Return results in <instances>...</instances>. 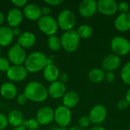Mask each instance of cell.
Listing matches in <instances>:
<instances>
[{
  "label": "cell",
  "instance_id": "obj_42",
  "mask_svg": "<svg viewBox=\"0 0 130 130\" xmlns=\"http://www.w3.org/2000/svg\"><path fill=\"white\" fill-rule=\"evenodd\" d=\"M125 100L127 101L128 104L130 106V88L127 91V92L126 94V98H125Z\"/></svg>",
  "mask_w": 130,
  "mask_h": 130
},
{
  "label": "cell",
  "instance_id": "obj_11",
  "mask_svg": "<svg viewBox=\"0 0 130 130\" xmlns=\"http://www.w3.org/2000/svg\"><path fill=\"white\" fill-rule=\"evenodd\" d=\"M98 11L104 15H113L118 11V3L115 0H100L98 2Z\"/></svg>",
  "mask_w": 130,
  "mask_h": 130
},
{
  "label": "cell",
  "instance_id": "obj_47",
  "mask_svg": "<svg viewBox=\"0 0 130 130\" xmlns=\"http://www.w3.org/2000/svg\"><path fill=\"white\" fill-rule=\"evenodd\" d=\"M13 130H27L24 127H23L22 126H18V127H16V128H14Z\"/></svg>",
  "mask_w": 130,
  "mask_h": 130
},
{
  "label": "cell",
  "instance_id": "obj_17",
  "mask_svg": "<svg viewBox=\"0 0 130 130\" xmlns=\"http://www.w3.org/2000/svg\"><path fill=\"white\" fill-rule=\"evenodd\" d=\"M115 28L120 32H126L130 30V13L120 14L114 21Z\"/></svg>",
  "mask_w": 130,
  "mask_h": 130
},
{
  "label": "cell",
  "instance_id": "obj_40",
  "mask_svg": "<svg viewBox=\"0 0 130 130\" xmlns=\"http://www.w3.org/2000/svg\"><path fill=\"white\" fill-rule=\"evenodd\" d=\"M50 8L48 6H44L43 8H41V14L42 16H49L50 14Z\"/></svg>",
  "mask_w": 130,
  "mask_h": 130
},
{
  "label": "cell",
  "instance_id": "obj_7",
  "mask_svg": "<svg viewBox=\"0 0 130 130\" xmlns=\"http://www.w3.org/2000/svg\"><path fill=\"white\" fill-rule=\"evenodd\" d=\"M54 120L59 126L66 128L70 124L72 120L70 109L63 105L58 107L54 111Z\"/></svg>",
  "mask_w": 130,
  "mask_h": 130
},
{
  "label": "cell",
  "instance_id": "obj_4",
  "mask_svg": "<svg viewBox=\"0 0 130 130\" xmlns=\"http://www.w3.org/2000/svg\"><path fill=\"white\" fill-rule=\"evenodd\" d=\"M110 48L113 54L118 56H126L130 52V42L123 37L116 36L110 42Z\"/></svg>",
  "mask_w": 130,
  "mask_h": 130
},
{
  "label": "cell",
  "instance_id": "obj_21",
  "mask_svg": "<svg viewBox=\"0 0 130 130\" xmlns=\"http://www.w3.org/2000/svg\"><path fill=\"white\" fill-rule=\"evenodd\" d=\"M18 90L16 86L11 82H5L2 85L0 88L1 95L8 100H11L16 98Z\"/></svg>",
  "mask_w": 130,
  "mask_h": 130
},
{
  "label": "cell",
  "instance_id": "obj_20",
  "mask_svg": "<svg viewBox=\"0 0 130 130\" xmlns=\"http://www.w3.org/2000/svg\"><path fill=\"white\" fill-rule=\"evenodd\" d=\"M59 70L56 66L53 63H49L43 69V77L44 78L50 82H54L59 79Z\"/></svg>",
  "mask_w": 130,
  "mask_h": 130
},
{
  "label": "cell",
  "instance_id": "obj_8",
  "mask_svg": "<svg viewBox=\"0 0 130 130\" xmlns=\"http://www.w3.org/2000/svg\"><path fill=\"white\" fill-rule=\"evenodd\" d=\"M8 61H10L13 65L19 66L24 63L27 55L24 49L16 43L9 49L8 52Z\"/></svg>",
  "mask_w": 130,
  "mask_h": 130
},
{
  "label": "cell",
  "instance_id": "obj_44",
  "mask_svg": "<svg viewBox=\"0 0 130 130\" xmlns=\"http://www.w3.org/2000/svg\"><path fill=\"white\" fill-rule=\"evenodd\" d=\"M4 21H5V16L3 14V13L0 11V25L4 22Z\"/></svg>",
  "mask_w": 130,
  "mask_h": 130
},
{
  "label": "cell",
  "instance_id": "obj_5",
  "mask_svg": "<svg viewBox=\"0 0 130 130\" xmlns=\"http://www.w3.org/2000/svg\"><path fill=\"white\" fill-rule=\"evenodd\" d=\"M39 29L46 35L50 37L55 35L58 30L57 21L52 16H42L38 20Z\"/></svg>",
  "mask_w": 130,
  "mask_h": 130
},
{
  "label": "cell",
  "instance_id": "obj_26",
  "mask_svg": "<svg viewBox=\"0 0 130 130\" xmlns=\"http://www.w3.org/2000/svg\"><path fill=\"white\" fill-rule=\"evenodd\" d=\"M77 33L80 38L82 39H88L90 38L93 35V29L91 26L88 24H82L78 27L77 29Z\"/></svg>",
  "mask_w": 130,
  "mask_h": 130
},
{
  "label": "cell",
  "instance_id": "obj_24",
  "mask_svg": "<svg viewBox=\"0 0 130 130\" xmlns=\"http://www.w3.org/2000/svg\"><path fill=\"white\" fill-rule=\"evenodd\" d=\"M8 123L14 126V127H18V126H21V124H22V122L24 120V118H23V114L22 113L18 110H11L8 116Z\"/></svg>",
  "mask_w": 130,
  "mask_h": 130
},
{
  "label": "cell",
  "instance_id": "obj_48",
  "mask_svg": "<svg viewBox=\"0 0 130 130\" xmlns=\"http://www.w3.org/2000/svg\"><path fill=\"white\" fill-rule=\"evenodd\" d=\"M0 55H1V48H0Z\"/></svg>",
  "mask_w": 130,
  "mask_h": 130
},
{
  "label": "cell",
  "instance_id": "obj_25",
  "mask_svg": "<svg viewBox=\"0 0 130 130\" xmlns=\"http://www.w3.org/2000/svg\"><path fill=\"white\" fill-rule=\"evenodd\" d=\"M105 72L101 69H94L88 73L89 80L93 83H100L104 80Z\"/></svg>",
  "mask_w": 130,
  "mask_h": 130
},
{
  "label": "cell",
  "instance_id": "obj_27",
  "mask_svg": "<svg viewBox=\"0 0 130 130\" xmlns=\"http://www.w3.org/2000/svg\"><path fill=\"white\" fill-rule=\"evenodd\" d=\"M47 45L49 49H50L51 50L58 51L62 47L61 39L56 35L50 36L47 40Z\"/></svg>",
  "mask_w": 130,
  "mask_h": 130
},
{
  "label": "cell",
  "instance_id": "obj_36",
  "mask_svg": "<svg viewBox=\"0 0 130 130\" xmlns=\"http://www.w3.org/2000/svg\"><path fill=\"white\" fill-rule=\"evenodd\" d=\"M28 100H27V97L25 96L24 94H21L18 96H17V102L21 105L24 104Z\"/></svg>",
  "mask_w": 130,
  "mask_h": 130
},
{
  "label": "cell",
  "instance_id": "obj_29",
  "mask_svg": "<svg viewBox=\"0 0 130 130\" xmlns=\"http://www.w3.org/2000/svg\"><path fill=\"white\" fill-rule=\"evenodd\" d=\"M39 123L36 119H29V120H24L22 122L21 126L23 127L28 128L30 130H35L38 129L39 127Z\"/></svg>",
  "mask_w": 130,
  "mask_h": 130
},
{
  "label": "cell",
  "instance_id": "obj_1",
  "mask_svg": "<svg viewBox=\"0 0 130 130\" xmlns=\"http://www.w3.org/2000/svg\"><path fill=\"white\" fill-rule=\"evenodd\" d=\"M49 59L41 52H34L28 55L24 62V67L29 72H38L49 64Z\"/></svg>",
  "mask_w": 130,
  "mask_h": 130
},
{
  "label": "cell",
  "instance_id": "obj_41",
  "mask_svg": "<svg viewBox=\"0 0 130 130\" xmlns=\"http://www.w3.org/2000/svg\"><path fill=\"white\" fill-rule=\"evenodd\" d=\"M12 32H13V34L14 36H19L21 34V29L17 27H14L12 29Z\"/></svg>",
  "mask_w": 130,
  "mask_h": 130
},
{
  "label": "cell",
  "instance_id": "obj_9",
  "mask_svg": "<svg viewBox=\"0 0 130 130\" xmlns=\"http://www.w3.org/2000/svg\"><path fill=\"white\" fill-rule=\"evenodd\" d=\"M27 70L22 65H13L10 66L8 70L6 72L7 77L12 82H21L24 80L27 76Z\"/></svg>",
  "mask_w": 130,
  "mask_h": 130
},
{
  "label": "cell",
  "instance_id": "obj_10",
  "mask_svg": "<svg viewBox=\"0 0 130 130\" xmlns=\"http://www.w3.org/2000/svg\"><path fill=\"white\" fill-rule=\"evenodd\" d=\"M107 115V112L105 107L101 104H98L91 108L88 117L91 123L99 125L106 120Z\"/></svg>",
  "mask_w": 130,
  "mask_h": 130
},
{
  "label": "cell",
  "instance_id": "obj_22",
  "mask_svg": "<svg viewBox=\"0 0 130 130\" xmlns=\"http://www.w3.org/2000/svg\"><path fill=\"white\" fill-rule=\"evenodd\" d=\"M14 34L10 27L2 26L0 27V46H7L10 45L13 40Z\"/></svg>",
  "mask_w": 130,
  "mask_h": 130
},
{
  "label": "cell",
  "instance_id": "obj_38",
  "mask_svg": "<svg viewBox=\"0 0 130 130\" xmlns=\"http://www.w3.org/2000/svg\"><path fill=\"white\" fill-rule=\"evenodd\" d=\"M62 2V0H46L45 3L50 6H57Z\"/></svg>",
  "mask_w": 130,
  "mask_h": 130
},
{
  "label": "cell",
  "instance_id": "obj_45",
  "mask_svg": "<svg viewBox=\"0 0 130 130\" xmlns=\"http://www.w3.org/2000/svg\"><path fill=\"white\" fill-rule=\"evenodd\" d=\"M50 130H67L66 128L65 127H61V126H56V127H53Z\"/></svg>",
  "mask_w": 130,
  "mask_h": 130
},
{
  "label": "cell",
  "instance_id": "obj_35",
  "mask_svg": "<svg viewBox=\"0 0 130 130\" xmlns=\"http://www.w3.org/2000/svg\"><path fill=\"white\" fill-rule=\"evenodd\" d=\"M11 3L16 7L21 8V7L25 6L27 4V2L26 0H13L11 1Z\"/></svg>",
  "mask_w": 130,
  "mask_h": 130
},
{
  "label": "cell",
  "instance_id": "obj_12",
  "mask_svg": "<svg viewBox=\"0 0 130 130\" xmlns=\"http://www.w3.org/2000/svg\"><path fill=\"white\" fill-rule=\"evenodd\" d=\"M98 11V2L94 0H84L78 7V11L83 18H91Z\"/></svg>",
  "mask_w": 130,
  "mask_h": 130
},
{
  "label": "cell",
  "instance_id": "obj_3",
  "mask_svg": "<svg viewBox=\"0 0 130 130\" xmlns=\"http://www.w3.org/2000/svg\"><path fill=\"white\" fill-rule=\"evenodd\" d=\"M60 39L62 47L68 53H73L78 50L81 38L77 31L72 29L65 31Z\"/></svg>",
  "mask_w": 130,
  "mask_h": 130
},
{
  "label": "cell",
  "instance_id": "obj_30",
  "mask_svg": "<svg viewBox=\"0 0 130 130\" xmlns=\"http://www.w3.org/2000/svg\"><path fill=\"white\" fill-rule=\"evenodd\" d=\"M10 62L8 59L5 57L0 56V71L1 72H7L10 68Z\"/></svg>",
  "mask_w": 130,
  "mask_h": 130
},
{
  "label": "cell",
  "instance_id": "obj_19",
  "mask_svg": "<svg viewBox=\"0 0 130 130\" xmlns=\"http://www.w3.org/2000/svg\"><path fill=\"white\" fill-rule=\"evenodd\" d=\"M36 37L33 33L24 32L18 36V44L24 49L30 48L36 43Z\"/></svg>",
  "mask_w": 130,
  "mask_h": 130
},
{
  "label": "cell",
  "instance_id": "obj_14",
  "mask_svg": "<svg viewBox=\"0 0 130 130\" xmlns=\"http://www.w3.org/2000/svg\"><path fill=\"white\" fill-rule=\"evenodd\" d=\"M37 120L40 125H47L54 120V110L49 107H41L37 113Z\"/></svg>",
  "mask_w": 130,
  "mask_h": 130
},
{
  "label": "cell",
  "instance_id": "obj_15",
  "mask_svg": "<svg viewBox=\"0 0 130 130\" xmlns=\"http://www.w3.org/2000/svg\"><path fill=\"white\" fill-rule=\"evenodd\" d=\"M48 94L53 99H59L63 98L65 94L66 93V85L59 81H56L52 82L47 89Z\"/></svg>",
  "mask_w": 130,
  "mask_h": 130
},
{
  "label": "cell",
  "instance_id": "obj_43",
  "mask_svg": "<svg viewBox=\"0 0 130 130\" xmlns=\"http://www.w3.org/2000/svg\"><path fill=\"white\" fill-rule=\"evenodd\" d=\"M90 130H106L103 126H94L92 128H91Z\"/></svg>",
  "mask_w": 130,
  "mask_h": 130
},
{
  "label": "cell",
  "instance_id": "obj_2",
  "mask_svg": "<svg viewBox=\"0 0 130 130\" xmlns=\"http://www.w3.org/2000/svg\"><path fill=\"white\" fill-rule=\"evenodd\" d=\"M24 94L27 100L39 103L44 101L49 95L46 87L38 82H29L24 88Z\"/></svg>",
  "mask_w": 130,
  "mask_h": 130
},
{
  "label": "cell",
  "instance_id": "obj_13",
  "mask_svg": "<svg viewBox=\"0 0 130 130\" xmlns=\"http://www.w3.org/2000/svg\"><path fill=\"white\" fill-rule=\"evenodd\" d=\"M121 64V59L120 56L111 53L106 56L102 60V69L105 72H113L117 69Z\"/></svg>",
  "mask_w": 130,
  "mask_h": 130
},
{
  "label": "cell",
  "instance_id": "obj_46",
  "mask_svg": "<svg viewBox=\"0 0 130 130\" xmlns=\"http://www.w3.org/2000/svg\"><path fill=\"white\" fill-rule=\"evenodd\" d=\"M69 130H85L83 128H81L80 126H73L72 128H70Z\"/></svg>",
  "mask_w": 130,
  "mask_h": 130
},
{
  "label": "cell",
  "instance_id": "obj_39",
  "mask_svg": "<svg viewBox=\"0 0 130 130\" xmlns=\"http://www.w3.org/2000/svg\"><path fill=\"white\" fill-rule=\"evenodd\" d=\"M68 80H69V75L66 72H62V74L59 75V82L65 84L66 82H68Z\"/></svg>",
  "mask_w": 130,
  "mask_h": 130
},
{
  "label": "cell",
  "instance_id": "obj_34",
  "mask_svg": "<svg viewBox=\"0 0 130 130\" xmlns=\"http://www.w3.org/2000/svg\"><path fill=\"white\" fill-rule=\"evenodd\" d=\"M116 78V75L113 73V72H105V77L104 79L109 82V83H112L115 81Z\"/></svg>",
  "mask_w": 130,
  "mask_h": 130
},
{
  "label": "cell",
  "instance_id": "obj_18",
  "mask_svg": "<svg viewBox=\"0 0 130 130\" xmlns=\"http://www.w3.org/2000/svg\"><path fill=\"white\" fill-rule=\"evenodd\" d=\"M23 20V13L17 8H11L7 14V21L10 27H17Z\"/></svg>",
  "mask_w": 130,
  "mask_h": 130
},
{
  "label": "cell",
  "instance_id": "obj_37",
  "mask_svg": "<svg viewBox=\"0 0 130 130\" xmlns=\"http://www.w3.org/2000/svg\"><path fill=\"white\" fill-rule=\"evenodd\" d=\"M129 106L127 101L123 99V100H120L118 103H117V107L120 110H125L126 108H127V107Z\"/></svg>",
  "mask_w": 130,
  "mask_h": 130
},
{
  "label": "cell",
  "instance_id": "obj_6",
  "mask_svg": "<svg viewBox=\"0 0 130 130\" xmlns=\"http://www.w3.org/2000/svg\"><path fill=\"white\" fill-rule=\"evenodd\" d=\"M76 23L75 14L69 9L62 10L58 15L57 24L58 26L63 30L67 31L72 30Z\"/></svg>",
  "mask_w": 130,
  "mask_h": 130
},
{
  "label": "cell",
  "instance_id": "obj_32",
  "mask_svg": "<svg viewBox=\"0 0 130 130\" xmlns=\"http://www.w3.org/2000/svg\"><path fill=\"white\" fill-rule=\"evenodd\" d=\"M118 11L120 14H126L129 13V5L126 2H121L118 4Z\"/></svg>",
  "mask_w": 130,
  "mask_h": 130
},
{
  "label": "cell",
  "instance_id": "obj_28",
  "mask_svg": "<svg viewBox=\"0 0 130 130\" xmlns=\"http://www.w3.org/2000/svg\"><path fill=\"white\" fill-rule=\"evenodd\" d=\"M121 78L125 84L130 85V61L123 67L121 70Z\"/></svg>",
  "mask_w": 130,
  "mask_h": 130
},
{
  "label": "cell",
  "instance_id": "obj_33",
  "mask_svg": "<svg viewBox=\"0 0 130 130\" xmlns=\"http://www.w3.org/2000/svg\"><path fill=\"white\" fill-rule=\"evenodd\" d=\"M8 124V118L6 117V116L2 113H0V130L4 129L7 127Z\"/></svg>",
  "mask_w": 130,
  "mask_h": 130
},
{
  "label": "cell",
  "instance_id": "obj_23",
  "mask_svg": "<svg viewBox=\"0 0 130 130\" xmlns=\"http://www.w3.org/2000/svg\"><path fill=\"white\" fill-rule=\"evenodd\" d=\"M79 101L78 94L74 91H67L62 98V103L63 106L66 107L67 108H73L75 107Z\"/></svg>",
  "mask_w": 130,
  "mask_h": 130
},
{
  "label": "cell",
  "instance_id": "obj_16",
  "mask_svg": "<svg viewBox=\"0 0 130 130\" xmlns=\"http://www.w3.org/2000/svg\"><path fill=\"white\" fill-rule=\"evenodd\" d=\"M24 15L28 20L38 21L42 17L41 8H40L39 5L34 4V3L27 4L24 6Z\"/></svg>",
  "mask_w": 130,
  "mask_h": 130
},
{
  "label": "cell",
  "instance_id": "obj_31",
  "mask_svg": "<svg viewBox=\"0 0 130 130\" xmlns=\"http://www.w3.org/2000/svg\"><path fill=\"white\" fill-rule=\"evenodd\" d=\"M91 120L89 119V117L88 116H84V117H82L79 120H78V124H79V126L81 128H83V129H85L87 128L90 124H91Z\"/></svg>",
  "mask_w": 130,
  "mask_h": 130
}]
</instances>
